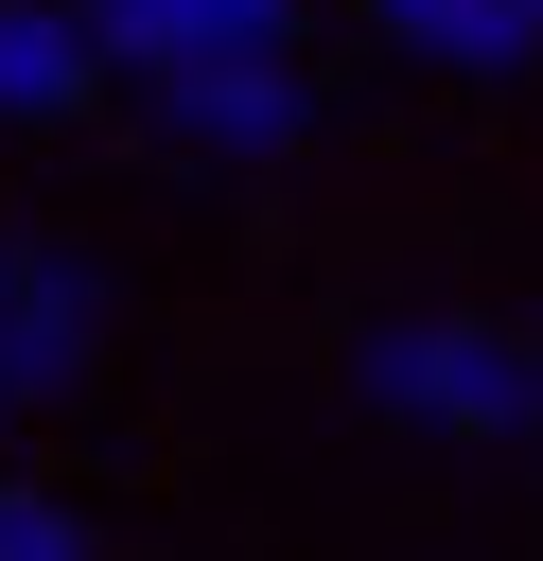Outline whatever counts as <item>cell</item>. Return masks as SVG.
<instances>
[{
  "instance_id": "2",
  "label": "cell",
  "mask_w": 543,
  "mask_h": 561,
  "mask_svg": "<svg viewBox=\"0 0 543 561\" xmlns=\"http://www.w3.org/2000/svg\"><path fill=\"white\" fill-rule=\"evenodd\" d=\"M158 140L175 158H298L315 88H298V53H210V70H158Z\"/></svg>"
},
{
  "instance_id": "3",
  "label": "cell",
  "mask_w": 543,
  "mask_h": 561,
  "mask_svg": "<svg viewBox=\"0 0 543 561\" xmlns=\"http://www.w3.org/2000/svg\"><path fill=\"white\" fill-rule=\"evenodd\" d=\"M88 351H105V298H88V263H70V245H35V228H0V403H53V386H88Z\"/></svg>"
},
{
  "instance_id": "5",
  "label": "cell",
  "mask_w": 543,
  "mask_h": 561,
  "mask_svg": "<svg viewBox=\"0 0 543 561\" xmlns=\"http://www.w3.org/2000/svg\"><path fill=\"white\" fill-rule=\"evenodd\" d=\"M88 88H105L88 0H0V123H70Z\"/></svg>"
},
{
  "instance_id": "10",
  "label": "cell",
  "mask_w": 543,
  "mask_h": 561,
  "mask_svg": "<svg viewBox=\"0 0 543 561\" xmlns=\"http://www.w3.org/2000/svg\"><path fill=\"white\" fill-rule=\"evenodd\" d=\"M525 18H543V0H525Z\"/></svg>"
},
{
  "instance_id": "4",
  "label": "cell",
  "mask_w": 543,
  "mask_h": 561,
  "mask_svg": "<svg viewBox=\"0 0 543 561\" xmlns=\"http://www.w3.org/2000/svg\"><path fill=\"white\" fill-rule=\"evenodd\" d=\"M88 53L105 70H210V53H298V0H88Z\"/></svg>"
},
{
  "instance_id": "9",
  "label": "cell",
  "mask_w": 543,
  "mask_h": 561,
  "mask_svg": "<svg viewBox=\"0 0 543 561\" xmlns=\"http://www.w3.org/2000/svg\"><path fill=\"white\" fill-rule=\"evenodd\" d=\"M0 421H18V403H0Z\"/></svg>"
},
{
  "instance_id": "1",
  "label": "cell",
  "mask_w": 543,
  "mask_h": 561,
  "mask_svg": "<svg viewBox=\"0 0 543 561\" xmlns=\"http://www.w3.org/2000/svg\"><path fill=\"white\" fill-rule=\"evenodd\" d=\"M350 386H368L385 421H438V438H543V421H525V333H508V316H385V333L350 351Z\"/></svg>"
},
{
  "instance_id": "6",
  "label": "cell",
  "mask_w": 543,
  "mask_h": 561,
  "mask_svg": "<svg viewBox=\"0 0 543 561\" xmlns=\"http://www.w3.org/2000/svg\"><path fill=\"white\" fill-rule=\"evenodd\" d=\"M403 53H438V70H543V18L525 0H368Z\"/></svg>"
},
{
  "instance_id": "8",
  "label": "cell",
  "mask_w": 543,
  "mask_h": 561,
  "mask_svg": "<svg viewBox=\"0 0 543 561\" xmlns=\"http://www.w3.org/2000/svg\"><path fill=\"white\" fill-rule=\"evenodd\" d=\"M525 421H543V333H525Z\"/></svg>"
},
{
  "instance_id": "7",
  "label": "cell",
  "mask_w": 543,
  "mask_h": 561,
  "mask_svg": "<svg viewBox=\"0 0 543 561\" xmlns=\"http://www.w3.org/2000/svg\"><path fill=\"white\" fill-rule=\"evenodd\" d=\"M0 561H88V526H70L53 491H18V473H0Z\"/></svg>"
}]
</instances>
